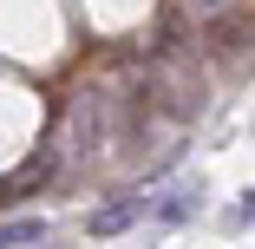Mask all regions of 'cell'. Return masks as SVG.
<instances>
[{"instance_id":"obj_4","label":"cell","mask_w":255,"mask_h":249,"mask_svg":"<svg viewBox=\"0 0 255 249\" xmlns=\"http://www.w3.org/2000/svg\"><path fill=\"white\" fill-rule=\"evenodd\" d=\"M46 230L39 223H0V249H20V243H39Z\"/></svg>"},{"instance_id":"obj_1","label":"cell","mask_w":255,"mask_h":249,"mask_svg":"<svg viewBox=\"0 0 255 249\" xmlns=\"http://www.w3.org/2000/svg\"><path fill=\"white\" fill-rule=\"evenodd\" d=\"M118 125V98L112 85H79L66 105V131H59V158H92Z\"/></svg>"},{"instance_id":"obj_6","label":"cell","mask_w":255,"mask_h":249,"mask_svg":"<svg viewBox=\"0 0 255 249\" xmlns=\"http://www.w3.org/2000/svg\"><path fill=\"white\" fill-rule=\"evenodd\" d=\"M190 204H196V197H164L157 217H164V223H177V217H190Z\"/></svg>"},{"instance_id":"obj_2","label":"cell","mask_w":255,"mask_h":249,"mask_svg":"<svg viewBox=\"0 0 255 249\" xmlns=\"http://www.w3.org/2000/svg\"><path fill=\"white\" fill-rule=\"evenodd\" d=\"M255 46V7H236L229 13H216V20H203V53H216V59H236V53H249Z\"/></svg>"},{"instance_id":"obj_3","label":"cell","mask_w":255,"mask_h":249,"mask_svg":"<svg viewBox=\"0 0 255 249\" xmlns=\"http://www.w3.org/2000/svg\"><path fill=\"white\" fill-rule=\"evenodd\" d=\"M137 217H144V197H112L105 210H92L85 230H92V236H118V230H131Z\"/></svg>"},{"instance_id":"obj_5","label":"cell","mask_w":255,"mask_h":249,"mask_svg":"<svg viewBox=\"0 0 255 249\" xmlns=\"http://www.w3.org/2000/svg\"><path fill=\"white\" fill-rule=\"evenodd\" d=\"M236 0H183V13H196V20H216V13H229Z\"/></svg>"}]
</instances>
